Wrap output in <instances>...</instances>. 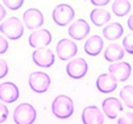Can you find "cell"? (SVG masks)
I'll use <instances>...</instances> for the list:
<instances>
[{
    "label": "cell",
    "mask_w": 133,
    "mask_h": 124,
    "mask_svg": "<svg viewBox=\"0 0 133 124\" xmlns=\"http://www.w3.org/2000/svg\"><path fill=\"white\" fill-rule=\"evenodd\" d=\"M52 113L59 119H66L73 116L74 113V102L69 96L58 95L53 100L51 106Z\"/></svg>",
    "instance_id": "cell-1"
},
{
    "label": "cell",
    "mask_w": 133,
    "mask_h": 124,
    "mask_svg": "<svg viewBox=\"0 0 133 124\" xmlns=\"http://www.w3.org/2000/svg\"><path fill=\"white\" fill-rule=\"evenodd\" d=\"M90 18H91L92 23L97 27H103L110 21V12L104 9H97L96 7L95 10L91 11V14H90Z\"/></svg>",
    "instance_id": "cell-20"
},
{
    "label": "cell",
    "mask_w": 133,
    "mask_h": 124,
    "mask_svg": "<svg viewBox=\"0 0 133 124\" xmlns=\"http://www.w3.org/2000/svg\"><path fill=\"white\" fill-rule=\"evenodd\" d=\"M96 86L103 94H109L117 88V79L110 73H103L96 80Z\"/></svg>",
    "instance_id": "cell-16"
},
{
    "label": "cell",
    "mask_w": 133,
    "mask_h": 124,
    "mask_svg": "<svg viewBox=\"0 0 133 124\" xmlns=\"http://www.w3.org/2000/svg\"><path fill=\"white\" fill-rule=\"evenodd\" d=\"M109 73L112 74L117 79V82H126L130 78L131 72H132V67L128 62H115L109 66Z\"/></svg>",
    "instance_id": "cell-15"
},
{
    "label": "cell",
    "mask_w": 133,
    "mask_h": 124,
    "mask_svg": "<svg viewBox=\"0 0 133 124\" xmlns=\"http://www.w3.org/2000/svg\"><path fill=\"white\" fill-rule=\"evenodd\" d=\"M120 97L123 101L125 106L133 108V85H125L120 91Z\"/></svg>",
    "instance_id": "cell-22"
},
{
    "label": "cell",
    "mask_w": 133,
    "mask_h": 124,
    "mask_svg": "<svg viewBox=\"0 0 133 124\" xmlns=\"http://www.w3.org/2000/svg\"><path fill=\"white\" fill-rule=\"evenodd\" d=\"M5 16H6V10H5L4 5L0 4V21H3L4 18H5Z\"/></svg>",
    "instance_id": "cell-30"
},
{
    "label": "cell",
    "mask_w": 133,
    "mask_h": 124,
    "mask_svg": "<svg viewBox=\"0 0 133 124\" xmlns=\"http://www.w3.org/2000/svg\"><path fill=\"white\" fill-rule=\"evenodd\" d=\"M9 73V64L5 60L0 58V79L5 78Z\"/></svg>",
    "instance_id": "cell-26"
},
{
    "label": "cell",
    "mask_w": 133,
    "mask_h": 124,
    "mask_svg": "<svg viewBox=\"0 0 133 124\" xmlns=\"http://www.w3.org/2000/svg\"><path fill=\"white\" fill-rule=\"evenodd\" d=\"M51 42H52V36H51L50 31H47V29L34 31L28 38L29 45L32 48H34V49L46 48Z\"/></svg>",
    "instance_id": "cell-9"
},
{
    "label": "cell",
    "mask_w": 133,
    "mask_h": 124,
    "mask_svg": "<svg viewBox=\"0 0 133 124\" xmlns=\"http://www.w3.org/2000/svg\"><path fill=\"white\" fill-rule=\"evenodd\" d=\"M66 74L73 79H81L84 78L88 72V64L85 58L77 57L74 60H70L66 64Z\"/></svg>",
    "instance_id": "cell-6"
},
{
    "label": "cell",
    "mask_w": 133,
    "mask_h": 124,
    "mask_svg": "<svg viewBox=\"0 0 133 124\" xmlns=\"http://www.w3.org/2000/svg\"><path fill=\"white\" fill-rule=\"evenodd\" d=\"M75 16V11L69 4H59L55 7L52 12V18L57 26L64 27V26L69 25L70 22L74 20Z\"/></svg>",
    "instance_id": "cell-5"
},
{
    "label": "cell",
    "mask_w": 133,
    "mask_h": 124,
    "mask_svg": "<svg viewBox=\"0 0 133 124\" xmlns=\"http://www.w3.org/2000/svg\"><path fill=\"white\" fill-rule=\"evenodd\" d=\"M111 9H112V12L116 16L123 17V16H126L131 11V3L130 1H126V0H117V1L112 3Z\"/></svg>",
    "instance_id": "cell-21"
},
{
    "label": "cell",
    "mask_w": 133,
    "mask_h": 124,
    "mask_svg": "<svg viewBox=\"0 0 133 124\" xmlns=\"http://www.w3.org/2000/svg\"><path fill=\"white\" fill-rule=\"evenodd\" d=\"M125 56V50H123L122 45H120L119 43H111L109 44L104 50V58L108 62H120V60H122Z\"/></svg>",
    "instance_id": "cell-17"
},
{
    "label": "cell",
    "mask_w": 133,
    "mask_h": 124,
    "mask_svg": "<svg viewBox=\"0 0 133 124\" xmlns=\"http://www.w3.org/2000/svg\"><path fill=\"white\" fill-rule=\"evenodd\" d=\"M19 97V89L12 82H4L0 84V101L12 103Z\"/></svg>",
    "instance_id": "cell-11"
},
{
    "label": "cell",
    "mask_w": 133,
    "mask_h": 124,
    "mask_svg": "<svg viewBox=\"0 0 133 124\" xmlns=\"http://www.w3.org/2000/svg\"><path fill=\"white\" fill-rule=\"evenodd\" d=\"M9 50V42L0 34V55L5 54Z\"/></svg>",
    "instance_id": "cell-28"
},
{
    "label": "cell",
    "mask_w": 133,
    "mask_h": 124,
    "mask_svg": "<svg viewBox=\"0 0 133 124\" xmlns=\"http://www.w3.org/2000/svg\"><path fill=\"white\" fill-rule=\"evenodd\" d=\"M103 46H104V42L99 36H92L90 37L86 43H85V52L90 55V56H97L102 52L103 50Z\"/></svg>",
    "instance_id": "cell-18"
},
{
    "label": "cell",
    "mask_w": 133,
    "mask_h": 124,
    "mask_svg": "<svg viewBox=\"0 0 133 124\" xmlns=\"http://www.w3.org/2000/svg\"><path fill=\"white\" fill-rule=\"evenodd\" d=\"M127 25H128V28L131 29L133 32V15H131L130 18H128V21H127Z\"/></svg>",
    "instance_id": "cell-31"
},
{
    "label": "cell",
    "mask_w": 133,
    "mask_h": 124,
    "mask_svg": "<svg viewBox=\"0 0 133 124\" xmlns=\"http://www.w3.org/2000/svg\"><path fill=\"white\" fill-rule=\"evenodd\" d=\"M4 5L10 10H18L23 5V0H5Z\"/></svg>",
    "instance_id": "cell-24"
},
{
    "label": "cell",
    "mask_w": 133,
    "mask_h": 124,
    "mask_svg": "<svg viewBox=\"0 0 133 124\" xmlns=\"http://www.w3.org/2000/svg\"><path fill=\"white\" fill-rule=\"evenodd\" d=\"M33 62L41 68H49L55 63V54L49 48L36 49L33 52Z\"/></svg>",
    "instance_id": "cell-8"
},
{
    "label": "cell",
    "mask_w": 133,
    "mask_h": 124,
    "mask_svg": "<svg viewBox=\"0 0 133 124\" xmlns=\"http://www.w3.org/2000/svg\"><path fill=\"white\" fill-rule=\"evenodd\" d=\"M56 50H57V56L62 61L74 58L75 55L77 54V51H79L76 44L73 40H69V39H61L59 42L57 43Z\"/></svg>",
    "instance_id": "cell-7"
},
{
    "label": "cell",
    "mask_w": 133,
    "mask_h": 124,
    "mask_svg": "<svg viewBox=\"0 0 133 124\" xmlns=\"http://www.w3.org/2000/svg\"><path fill=\"white\" fill-rule=\"evenodd\" d=\"M91 4L95 6H105L109 4V0H91Z\"/></svg>",
    "instance_id": "cell-29"
},
{
    "label": "cell",
    "mask_w": 133,
    "mask_h": 124,
    "mask_svg": "<svg viewBox=\"0 0 133 124\" xmlns=\"http://www.w3.org/2000/svg\"><path fill=\"white\" fill-rule=\"evenodd\" d=\"M90 31H91L90 25L85 20L80 18L71 23V26L68 29V34L74 40H82L90 34Z\"/></svg>",
    "instance_id": "cell-12"
},
{
    "label": "cell",
    "mask_w": 133,
    "mask_h": 124,
    "mask_svg": "<svg viewBox=\"0 0 133 124\" xmlns=\"http://www.w3.org/2000/svg\"><path fill=\"white\" fill-rule=\"evenodd\" d=\"M117 124H133V113L126 112L117 119Z\"/></svg>",
    "instance_id": "cell-25"
},
{
    "label": "cell",
    "mask_w": 133,
    "mask_h": 124,
    "mask_svg": "<svg viewBox=\"0 0 133 124\" xmlns=\"http://www.w3.org/2000/svg\"><path fill=\"white\" fill-rule=\"evenodd\" d=\"M36 110L30 103H19L14 111V122L16 124H33L36 119Z\"/></svg>",
    "instance_id": "cell-3"
},
{
    "label": "cell",
    "mask_w": 133,
    "mask_h": 124,
    "mask_svg": "<svg viewBox=\"0 0 133 124\" xmlns=\"http://www.w3.org/2000/svg\"><path fill=\"white\" fill-rule=\"evenodd\" d=\"M24 28L21 20L18 17H9L6 21H4L0 25V33H3L11 40H17L23 36Z\"/></svg>",
    "instance_id": "cell-2"
},
{
    "label": "cell",
    "mask_w": 133,
    "mask_h": 124,
    "mask_svg": "<svg viewBox=\"0 0 133 124\" xmlns=\"http://www.w3.org/2000/svg\"><path fill=\"white\" fill-rule=\"evenodd\" d=\"M23 21L28 29H38L44 25V15L38 9H28L23 14Z\"/></svg>",
    "instance_id": "cell-13"
},
{
    "label": "cell",
    "mask_w": 133,
    "mask_h": 124,
    "mask_svg": "<svg viewBox=\"0 0 133 124\" xmlns=\"http://www.w3.org/2000/svg\"><path fill=\"white\" fill-rule=\"evenodd\" d=\"M123 34V27L120 25L119 22H111L104 27L103 29V36L107 40L110 42H115L120 39Z\"/></svg>",
    "instance_id": "cell-19"
},
{
    "label": "cell",
    "mask_w": 133,
    "mask_h": 124,
    "mask_svg": "<svg viewBox=\"0 0 133 124\" xmlns=\"http://www.w3.org/2000/svg\"><path fill=\"white\" fill-rule=\"evenodd\" d=\"M81 119L84 124H103L104 113L97 106H87L81 113Z\"/></svg>",
    "instance_id": "cell-14"
},
{
    "label": "cell",
    "mask_w": 133,
    "mask_h": 124,
    "mask_svg": "<svg viewBox=\"0 0 133 124\" xmlns=\"http://www.w3.org/2000/svg\"><path fill=\"white\" fill-rule=\"evenodd\" d=\"M102 108H103V113L105 114V117L109 118V119L117 118V116L123 110L121 101L119 99H116V97H108V99L103 100Z\"/></svg>",
    "instance_id": "cell-10"
},
{
    "label": "cell",
    "mask_w": 133,
    "mask_h": 124,
    "mask_svg": "<svg viewBox=\"0 0 133 124\" xmlns=\"http://www.w3.org/2000/svg\"><path fill=\"white\" fill-rule=\"evenodd\" d=\"M29 86L34 92L38 94H44L49 90L50 85H51V78L50 75L45 72L41 71H36L30 73L28 79Z\"/></svg>",
    "instance_id": "cell-4"
},
{
    "label": "cell",
    "mask_w": 133,
    "mask_h": 124,
    "mask_svg": "<svg viewBox=\"0 0 133 124\" xmlns=\"http://www.w3.org/2000/svg\"><path fill=\"white\" fill-rule=\"evenodd\" d=\"M7 117H9V108L6 107V105L0 102V123H4Z\"/></svg>",
    "instance_id": "cell-27"
},
{
    "label": "cell",
    "mask_w": 133,
    "mask_h": 124,
    "mask_svg": "<svg viewBox=\"0 0 133 124\" xmlns=\"http://www.w3.org/2000/svg\"><path fill=\"white\" fill-rule=\"evenodd\" d=\"M122 48L123 50L128 54H132L133 55V33L127 34L122 40Z\"/></svg>",
    "instance_id": "cell-23"
}]
</instances>
